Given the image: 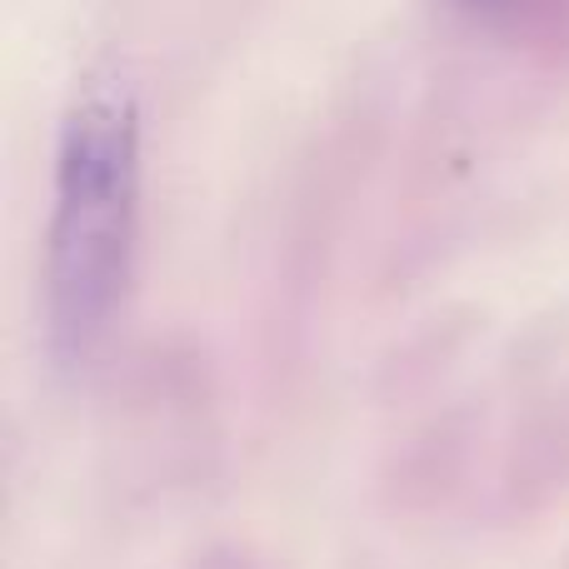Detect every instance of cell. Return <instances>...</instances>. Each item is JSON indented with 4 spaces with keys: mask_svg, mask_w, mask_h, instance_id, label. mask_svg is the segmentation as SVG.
<instances>
[{
    "mask_svg": "<svg viewBox=\"0 0 569 569\" xmlns=\"http://www.w3.org/2000/svg\"><path fill=\"white\" fill-rule=\"evenodd\" d=\"M140 106L116 70L76 86L56 140L46 226V350L80 375L110 350L140 256Z\"/></svg>",
    "mask_w": 569,
    "mask_h": 569,
    "instance_id": "6da1fadb",
    "label": "cell"
},
{
    "mask_svg": "<svg viewBox=\"0 0 569 569\" xmlns=\"http://www.w3.org/2000/svg\"><path fill=\"white\" fill-rule=\"evenodd\" d=\"M470 6H500V0H470Z\"/></svg>",
    "mask_w": 569,
    "mask_h": 569,
    "instance_id": "7a4b0ae2",
    "label": "cell"
}]
</instances>
